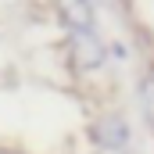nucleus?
<instances>
[{
	"mask_svg": "<svg viewBox=\"0 0 154 154\" xmlns=\"http://www.w3.org/2000/svg\"><path fill=\"white\" fill-rule=\"evenodd\" d=\"M93 143L104 151H125L129 143V122L122 115H104L93 122Z\"/></svg>",
	"mask_w": 154,
	"mask_h": 154,
	"instance_id": "f03ea898",
	"label": "nucleus"
},
{
	"mask_svg": "<svg viewBox=\"0 0 154 154\" xmlns=\"http://www.w3.org/2000/svg\"><path fill=\"white\" fill-rule=\"evenodd\" d=\"M57 14L68 32H93V7L90 0H57Z\"/></svg>",
	"mask_w": 154,
	"mask_h": 154,
	"instance_id": "7ed1b4c3",
	"label": "nucleus"
},
{
	"mask_svg": "<svg viewBox=\"0 0 154 154\" xmlns=\"http://www.w3.org/2000/svg\"><path fill=\"white\" fill-rule=\"evenodd\" d=\"M140 104H143V115H147V122L154 129V75H147L140 82Z\"/></svg>",
	"mask_w": 154,
	"mask_h": 154,
	"instance_id": "20e7f679",
	"label": "nucleus"
},
{
	"mask_svg": "<svg viewBox=\"0 0 154 154\" xmlns=\"http://www.w3.org/2000/svg\"><path fill=\"white\" fill-rule=\"evenodd\" d=\"M68 57L79 72H93L104 65V47L93 32H72L68 36Z\"/></svg>",
	"mask_w": 154,
	"mask_h": 154,
	"instance_id": "f257e3e1",
	"label": "nucleus"
}]
</instances>
